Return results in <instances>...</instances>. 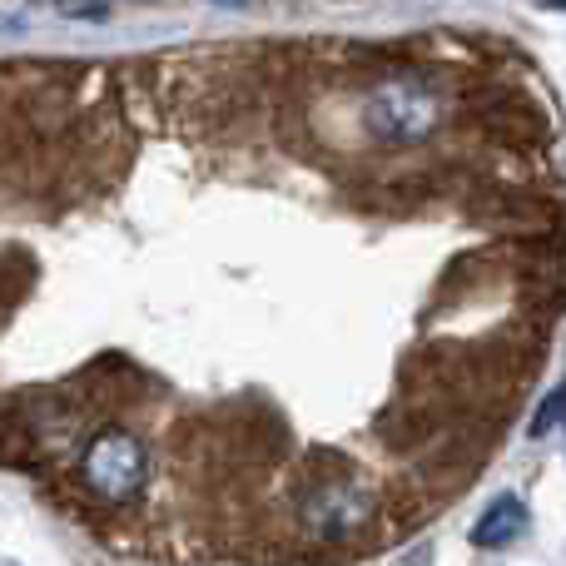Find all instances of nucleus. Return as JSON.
<instances>
[{
	"label": "nucleus",
	"mask_w": 566,
	"mask_h": 566,
	"mask_svg": "<svg viewBox=\"0 0 566 566\" xmlns=\"http://www.w3.org/2000/svg\"><path fill=\"white\" fill-rule=\"evenodd\" d=\"M438 115H442V99L418 75H392L363 99V129L388 149L422 145L438 129Z\"/></svg>",
	"instance_id": "1"
},
{
	"label": "nucleus",
	"mask_w": 566,
	"mask_h": 566,
	"mask_svg": "<svg viewBox=\"0 0 566 566\" xmlns=\"http://www.w3.org/2000/svg\"><path fill=\"white\" fill-rule=\"evenodd\" d=\"M80 478L99 502H129L145 492L149 482V452L135 432L105 428L90 438L85 458H80Z\"/></svg>",
	"instance_id": "2"
},
{
	"label": "nucleus",
	"mask_w": 566,
	"mask_h": 566,
	"mask_svg": "<svg viewBox=\"0 0 566 566\" xmlns=\"http://www.w3.org/2000/svg\"><path fill=\"white\" fill-rule=\"evenodd\" d=\"M368 517H373V497L363 488H353V482H323V488H313L308 502H303V522L328 542L353 537Z\"/></svg>",
	"instance_id": "3"
},
{
	"label": "nucleus",
	"mask_w": 566,
	"mask_h": 566,
	"mask_svg": "<svg viewBox=\"0 0 566 566\" xmlns=\"http://www.w3.org/2000/svg\"><path fill=\"white\" fill-rule=\"evenodd\" d=\"M522 532H527V502L507 492V497H497L478 517V527H472V542H478V547H507V542L522 537Z\"/></svg>",
	"instance_id": "4"
},
{
	"label": "nucleus",
	"mask_w": 566,
	"mask_h": 566,
	"mask_svg": "<svg viewBox=\"0 0 566 566\" xmlns=\"http://www.w3.org/2000/svg\"><path fill=\"white\" fill-rule=\"evenodd\" d=\"M562 422H566V378L547 392V398H542V408H537V418H532L527 432H532V438H547V432L562 428Z\"/></svg>",
	"instance_id": "5"
},
{
	"label": "nucleus",
	"mask_w": 566,
	"mask_h": 566,
	"mask_svg": "<svg viewBox=\"0 0 566 566\" xmlns=\"http://www.w3.org/2000/svg\"><path fill=\"white\" fill-rule=\"evenodd\" d=\"M224 6H239V0H224Z\"/></svg>",
	"instance_id": "6"
},
{
	"label": "nucleus",
	"mask_w": 566,
	"mask_h": 566,
	"mask_svg": "<svg viewBox=\"0 0 566 566\" xmlns=\"http://www.w3.org/2000/svg\"><path fill=\"white\" fill-rule=\"evenodd\" d=\"M557 6H562V10H566V0H557Z\"/></svg>",
	"instance_id": "7"
}]
</instances>
